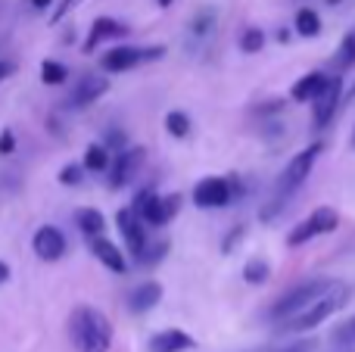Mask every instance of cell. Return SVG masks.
Masks as SVG:
<instances>
[{"instance_id": "cell-1", "label": "cell", "mask_w": 355, "mask_h": 352, "mask_svg": "<svg viewBox=\"0 0 355 352\" xmlns=\"http://www.w3.org/2000/svg\"><path fill=\"white\" fill-rule=\"evenodd\" d=\"M321 150H324V143L315 141V143H309L306 150H300V153H296L293 159L284 166V172L277 175V181H275V191H271L268 206L259 212V215H262V222H271V218L284 209V203H287V200L293 197L302 184H306L309 175H312V168H315V162H318V156H321Z\"/></svg>"}, {"instance_id": "cell-2", "label": "cell", "mask_w": 355, "mask_h": 352, "mask_svg": "<svg viewBox=\"0 0 355 352\" xmlns=\"http://www.w3.org/2000/svg\"><path fill=\"white\" fill-rule=\"evenodd\" d=\"M349 299H352V284L334 281V284L327 287L318 299H312L300 315H293V318H287V322L277 324V331H284V334H306V331H315L318 324H324L331 315H337Z\"/></svg>"}, {"instance_id": "cell-3", "label": "cell", "mask_w": 355, "mask_h": 352, "mask_svg": "<svg viewBox=\"0 0 355 352\" xmlns=\"http://www.w3.org/2000/svg\"><path fill=\"white\" fill-rule=\"evenodd\" d=\"M69 334L78 352H110L112 346V324L94 306H78L69 318Z\"/></svg>"}, {"instance_id": "cell-4", "label": "cell", "mask_w": 355, "mask_h": 352, "mask_svg": "<svg viewBox=\"0 0 355 352\" xmlns=\"http://www.w3.org/2000/svg\"><path fill=\"white\" fill-rule=\"evenodd\" d=\"M331 284H334V278H309V281H302V284L290 287L287 293H281V297H277L275 303H271V309H268V322L281 324V322H287V318L300 315V312L306 309V306L312 303V299H318Z\"/></svg>"}, {"instance_id": "cell-5", "label": "cell", "mask_w": 355, "mask_h": 352, "mask_svg": "<svg viewBox=\"0 0 355 352\" xmlns=\"http://www.w3.org/2000/svg\"><path fill=\"white\" fill-rule=\"evenodd\" d=\"M131 209H135V215L141 218L147 228H166V225L178 215V209H181V197H178V193L162 197V193H156L147 187V191H141L135 197Z\"/></svg>"}, {"instance_id": "cell-6", "label": "cell", "mask_w": 355, "mask_h": 352, "mask_svg": "<svg viewBox=\"0 0 355 352\" xmlns=\"http://www.w3.org/2000/svg\"><path fill=\"white\" fill-rule=\"evenodd\" d=\"M340 225V215L337 209H331V206H318V209H312V215L302 218L296 228H290L287 234V247L296 249V247H306V243H312L315 237H324V234H334Z\"/></svg>"}, {"instance_id": "cell-7", "label": "cell", "mask_w": 355, "mask_h": 352, "mask_svg": "<svg viewBox=\"0 0 355 352\" xmlns=\"http://www.w3.org/2000/svg\"><path fill=\"white\" fill-rule=\"evenodd\" d=\"M237 197V178H225V175H209V178H200L193 184V200L196 209H225L231 200Z\"/></svg>"}, {"instance_id": "cell-8", "label": "cell", "mask_w": 355, "mask_h": 352, "mask_svg": "<svg viewBox=\"0 0 355 352\" xmlns=\"http://www.w3.org/2000/svg\"><path fill=\"white\" fill-rule=\"evenodd\" d=\"M166 56V47H110L103 56H100V66L103 72H128V69H137L141 62H153V60H162Z\"/></svg>"}, {"instance_id": "cell-9", "label": "cell", "mask_w": 355, "mask_h": 352, "mask_svg": "<svg viewBox=\"0 0 355 352\" xmlns=\"http://www.w3.org/2000/svg\"><path fill=\"white\" fill-rule=\"evenodd\" d=\"M340 103H343V78H340V72L327 75L324 87L318 91V97L312 100V122L315 128H327V125L334 122V116H337Z\"/></svg>"}, {"instance_id": "cell-10", "label": "cell", "mask_w": 355, "mask_h": 352, "mask_svg": "<svg viewBox=\"0 0 355 352\" xmlns=\"http://www.w3.org/2000/svg\"><path fill=\"white\" fill-rule=\"evenodd\" d=\"M116 225H119V231H122V240H125V247H128V253L135 256V259H141L144 249H147V225L135 215L131 206L116 212Z\"/></svg>"}, {"instance_id": "cell-11", "label": "cell", "mask_w": 355, "mask_h": 352, "mask_svg": "<svg viewBox=\"0 0 355 352\" xmlns=\"http://www.w3.org/2000/svg\"><path fill=\"white\" fill-rule=\"evenodd\" d=\"M144 162V150L141 147H122L112 153V162H110V187L112 191H119V187H125L131 181V175L137 172V166Z\"/></svg>"}, {"instance_id": "cell-12", "label": "cell", "mask_w": 355, "mask_h": 352, "mask_svg": "<svg viewBox=\"0 0 355 352\" xmlns=\"http://www.w3.org/2000/svg\"><path fill=\"white\" fill-rule=\"evenodd\" d=\"M66 234H62L60 228H53V225H44V228L35 231V237H31V249H35L37 259L44 262H60L62 256H66Z\"/></svg>"}, {"instance_id": "cell-13", "label": "cell", "mask_w": 355, "mask_h": 352, "mask_svg": "<svg viewBox=\"0 0 355 352\" xmlns=\"http://www.w3.org/2000/svg\"><path fill=\"white\" fill-rule=\"evenodd\" d=\"M106 91H110V78H103V75H81V78L75 81L66 103L72 106V109H85V106L97 103Z\"/></svg>"}, {"instance_id": "cell-14", "label": "cell", "mask_w": 355, "mask_h": 352, "mask_svg": "<svg viewBox=\"0 0 355 352\" xmlns=\"http://www.w3.org/2000/svg\"><path fill=\"white\" fill-rule=\"evenodd\" d=\"M128 31H131L128 25L119 22V19H112V16L94 19L91 31H87V41H85V53H94V50H97L100 44H106V41H119V37H125Z\"/></svg>"}, {"instance_id": "cell-15", "label": "cell", "mask_w": 355, "mask_h": 352, "mask_svg": "<svg viewBox=\"0 0 355 352\" xmlns=\"http://www.w3.org/2000/svg\"><path fill=\"white\" fill-rule=\"evenodd\" d=\"M196 349V340L181 328H166L150 337V352H190Z\"/></svg>"}, {"instance_id": "cell-16", "label": "cell", "mask_w": 355, "mask_h": 352, "mask_svg": "<svg viewBox=\"0 0 355 352\" xmlns=\"http://www.w3.org/2000/svg\"><path fill=\"white\" fill-rule=\"evenodd\" d=\"M91 253L97 256V262H103L112 274H125V272H128V259H125V253L112 240H106L103 234L91 237Z\"/></svg>"}, {"instance_id": "cell-17", "label": "cell", "mask_w": 355, "mask_h": 352, "mask_svg": "<svg viewBox=\"0 0 355 352\" xmlns=\"http://www.w3.org/2000/svg\"><path fill=\"white\" fill-rule=\"evenodd\" d=\"M159 303H162V284L159 281H144V284H137L135 290L128 293V309L135 312V315H144V312L156 309Z\"/></svg>"}, {"instance_id": "cell-18", "label": "cell", "mask_w": 355, "mask_h": 352, "mask_svg": "<svg viewBox=\"0 0 355 352\" xmlns=\"http://www.w3.org/2000/svg\"><path fill=\"white\" fill-rule=\"evenodd\" d=\"M327 75L324 72H309L302 75V78H296V85L290 87V97L296 100V103H312L315 97H318V91L324 87Z\"/></svg>"}, {"instance_id": "cell-19", "label": "cell", "mask_w": 355, "mask_h": 352, "mask_svg": "<svg viewBox=\"0 0 355 352\" xmlns=\"http://www.w3.org/2000/svg\"><path fill=\"white\" fill-rule=\"evenodd\" d=\"M240 274H243V281L250 287H262L271 281V262L262 259V256H252V259H246V265Z\"/></svg>"}, {"instance_id": "cell-20", "label": "cell", "mask_w": 355, "mask_h": 352, "mask_svg": "<svg viewBox=\"0 0 355 352\" xmlns=\"http://www.w3.org/2000/svg\"><path fill=\"white\" fill-rule=\"evenodd\" d=\"M293 28L300 37H318L321 35V16L312 10V6H300L293 19Z\"/></svg>"}, {"instance_id": "cell-21", "label": "cell", "mask_w": 355, "mask_h": 352, "mask_svg": "<svg viewBox=\"0 0 355 352\" xmlns=\"http://www.w3.org/2000/svg\"><path fill=\"white\" fill-rule=\"evenodd\" d=\"M75 225H78V231L85 237H100L106 228V218H103V212H97V209H78L75 212Z\"/></svg>"}, {"instance_id": "cell-22", "label": "cell", "mask_w": 355, "mask_h": 352, "mask_svg": "<svg viewBox=\"0 0 355 352\" xmlns=\"http://www.w3.org/2000/svg\"><path fill=\"white\" fill-rule=\"evenodd\" d=\"M112 162V150L106 147V143H91V147L85 150V162L81 166L87 168V172H106Z\"/></svg>"}, {"instance_id": "cell-23", "label": "cell", "mask_w": 355, "mask_h": 352, "mask_svg": "<svg viewBox=\"0 0 355 352\" xmlns=\"http://www.w3.org/2000/svg\"><path fill=\"white\" fill-rule=\"evenodd\" d=\"M349 66H355V31L340 41V50L334 53V72H346Z\"/></svg>"}, {"instance_id": "cell-24", "label": "cell", "mask_w": 355, "mask_h": 352, "mask_svg": "<svg viewBox=\"0 0 355 352\" xmlns=\"http://www.w3.org/2000/svg\"><path fill=\"white\" fill-rule=\"evenodd\" d=\"M331 343H334L337 349H352V346H355V315L346 318L343 324H337V328H334Z\"/></svg>"}, {"instance_id": "cell-25", "label": "cell", "mask_w": 355, "mask_h": 352, "mask_svg": "<svg viewBox=\"0 0 355 352\" xmlns=\"http://www.w3.org/2000/svg\"><path fill=\"white\" fill-rule=\"evenodd\" d=\"M166 131L172 137H178V141H184V137L190 134V116L187 112H181V109H172L166 116Z\"/></svg>"}, {"instance_id": "cell-26", "label": "cell", "mask_w": 355, "mask_h": 352, "mask_svg": "<svg viewBox=\"0 0 355 352\" xmlns=\"http://www.w3.org/2000/svg\"><path fill=\"white\" fill-rule=\"evenodd\" d=\"M69 78V69L62 66V62H56V60H44L41 62V81L44 85H62V81Z\"/></svg>"}, {"instance_id": "cell-27", "label": "cell", "mask_w": 355, "mask_h": 352, "mask_svg": "<svg viewBox=\"0 0 355 352\" xmlns=\"http://www.w3.org/2000/svg\"><path fill=\"white\" fill-rule=\"evenodd\" d=\"M240 50H243V53H259V50H262L265 47V31L262 28H252V25H250V28H243V31H240Z\"/></svg>"}, {"instance_id": "cell-28", "label": "cell", "mask_w": 355, "mask_h": 352, "mask_svg": "<svg viewBox=\"0 0 355 352\" xmlns=\"http://www.w3.org/2000/svg\"><path fill=\"white\" fill-rule=\"evenodd\" d=\"M212 28H215V10H202L200 16L190 22V35L193 37H206Z\"/></svg>"}, {"instance_id": "cell-29", "label": "cell", "mask_w": 355, "mask_h": 352, "mask_svg": "<svg viewBox=\"0 0 355 352\" xmlns=\"http://www.w3.org/2000/svg\"><path fill=\"white\" fill-rule=\"evenodd\" d=\"M166 253H168V240H159V243H153V247L147 243V249H144V256L137 262H144V265H156V262L166 259Z\"/></svg>"}, {"instance_id": "cell-30", "label": "cell", "mask_w": 355, "mask_h": 352, "mask_svg": "<svg viewBox=\"0 0 355 352\" xmlns=\"http://www.w3.org/2000/svg\"><path fill=\"white\" fill-rule=\"evenodd\" d=\"M81 172H85V166H62L60 168V184L62 187H78L81 184Z\"/></svg>"}, {"instance_id": "cell-31", "label": "cell", "mask_w": 355, "mask_h": 352, "mask_svg": "<svg viewBox=\"0 0 355 352\" xmlns=\"http://www.w3.org/2000/svg\"><path fill=\"white\" fill-rule=\"evenodd\" d=\"M78 3H81V0H60V3H56L53 10H50V19H53V22H60V19H62V16H69V12H72Z\"/></svg>"}, {"instance_id": "cell-32", "label": "cell", "mask_w": 355, "mask_h": 352, "mask_svg": "<svg viewBox=\"0 0 355 352\" xmlns=\"http://www.w3.org/2000/svg\"><path fill=\"white\" fill-rule=\"evenodd\" d=\"M12 147H16V137H12V131L6 128L3 134H0V156H10Z\"/></svg>"}, {"instance_id": "cell-33", "label": "cell", "mask_w": 355, "mask_h": 352, "mask_svg": "<svg viewBox=\"0 0 355 352\" xmlns=\"http://www.w3.org/2000/svg\"><path fill=\"white\" fill-rule=\"evenodd\" d=\"M240 237H243V225H237V231H231V234L225 237V243H221V249H225V253H231V243H237Z\"/></svg>"}, {"instance_id": "cell-34", "label": "cell", "mask_w": 355, "mask_h": 352, "mask_svg": "<svg viewBox=\"0 0 355 352\" xmlns=\"http://www.w3.org/2000/svg\"><path fill=\"white\" fill-rule=\"evenodd\" d=\"M12 72H16V62H12V60H0V81H6Z\"/></svg>"}, {"instance_id": "cell-35", "label": "cell", "mask_w": 355, "mask_h": 352, "mask_svg": "<svg viewBox=\"0 0 355 352\" xmlns=\"http://www.w3.org/2000/svg\"><path fill=\"white\" fill-rule=\"evenodd\" d=\"M28 3H31V10L44 12V10H53V3H56V0H28Z\"/></svg>"}, {"instance_id": "cell-36", "label": "cell", "mask_w": 355, "mask_h": 352, "mask_svg": "<svg viewBox=\"0 0 355 352\" xmlns=\"http://www.w3.org/2000/svg\"><path fill=\"white\" fill-rule=\"evenodd\" d=\"M6 281H10V265L0 262V284H6Z\"/></svg>"}, {"instance_id": "cell-37", "label": "cell", "mask_w": 355, "mask_h": 352, "mask_svg": "<svg viewBox=\"0 0 355 352\" xmlns=\"http://www.w3.org/2000/svg\"><path fill=\"white\" fill-rule=\"evenodd\" d=\"M277 352H306V346H290V349H277Z\"/></svg>"}, {"instance_id": "cell-38", "label": "cell", "mask_w": 355, "mask_h": 352, "mask_svg": "<svg viewBox=\"0 0 355 352\" xmlns=\"http://www.w3.org/2000/svg\"><path fill=\"white\" fill-rule=\"evenodd\" d=\"M156 3H159V6H162V10H168V6H172V3H175V0H156Z\"/></svg>"}, {"instance_id": "cell-39", "label": "cell", "mask_w": 355, "mask_h": 352, "mask_svg": "<svg viewBox=\"0 0 355 352\" xmlns=\"http://www.w3.org/2000/svg\"><path fill=\"white\" fill-rule=\"evenodd\" d=\"M327 3H331V6H334V3H340V0H327Z\"/></svg>"}, {"instance_id": "cell-40", "label": "cell", "mask_w": 355, "mask_h": 352, "mask_svg": "<svg viewBox=\"0 0 355 352\" xmlns=\"http://www.w3.org/2000/svg\"><path fill=\"white\" fill-rule=\"evenodd\" d=\"M352 143H355V134H352Z\"/></svg>"}]
</instances>
